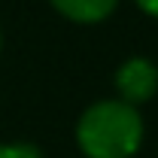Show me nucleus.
Returning a JSON list of instances; mask_svg holds the SVG:
<instances>
[{"label":"nucleus","mask_w":158,"mask_h":158,"mask_svg":"<svg viewBox=\"0 0 158 158\" xmlns=\"http://www.w3.org/2000/svg\"><path fill=\"white\" fill-rule=\"evenodd\" d=\"M73 137L85 158H134L146 137V122L137 106L103 98L79 113Z\"/></svg>","instance_id":"1"},{"label":"nucleus","mask_w":158,"mask_h":158,"mask_svg":"<svg viewBox=\"0 0 158 158\" xmlns=\"http://www.w3.org/2000/svg\"><path fill=\"white\" fill-rule=\"evenodd\" d=\"M52 9L73 24H100L116 12L118 0H49Z\"/></svg>","instance_id":"3"},{"label":"nucleus","mask_w":158,"mask_h":158,"mask_svg":"<svg viewBox=\"0 0 158 158\" xmlns=\"http://www.w3.org/2000/svg\"><path fill=\"white\" fill-rule=\"evenodd\" d=\"M140 9L146 12V15H152V19H158V0H134Z\"/></svg>","instance_id":"5"},{"label":"nucleus","mask_w":158,"mask_h":158,"mask_svg":"<svg viewBox=\"0 0 158 158\" xmlns=\"http://www.w3.org/2000/svg\"><path fill=\"white\" fill-rule=\"evenodd\" d=\"M0 46H3V31H0Z\"/></svg>","instance_id":"6"},{"label":"nucleus","mask_w":158,"mask_h":158,"mask_svg":"<svg viewBox=\"0 0 158 158\" xmlns=\"http://www.w3.org/2000/svg\"><path fill=\"white\" fill-rule=\"evenodd\" d=\"M0 158H40V152L24 143H0Z\"/></svg>","instance_id":"4"},{"label":"nucleus","mask_w":158,"mask_h":158,"mask_svg":"<svg viewBox=\"0 0 158 158\" xmlns=\"http://www.w3.org/2000/svg\"><path fill=\"white\" fill-rule=\"evenodd\" d=\"M113 88L116 98L131 103V106H143L158 94V64L149 61L146 55H131L116 67L113 73Z\"/></svg>","instance_id":"2"}]
</instances>
